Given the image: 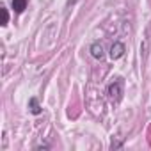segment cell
<instances>
[{"instance_id":"obj_6","label":"cell","mask_w":151,"mask_h":151,"mask_svg":"<svg viewBox=\"0 0 151 151\" xmlns=\"http://www.w3.org/2000/svg\"><path fill=\"white\" fill-rule=\"evenodd\" d=\"M0 11H2V23H0V25L6 27V25H7V22H9V13H7V9H6L4 6L0 7Z\"/></svg>"},{"instance_id":"obj_5","label":"cell","mask_w":151,"mask_h":151,"mask_svg":"<svg viewBox=\"0 0 151 151\" xmlns=\"http://www.w3.org/2000/svg\"><path fill=\"white\" fill-rule=\"evenodd\" d=\"M13 9L14 13H23L27 9V0H13Z\"/></svg>"},{"instance_id":"obj_4","label":"cell","mask_w":151,"mask_h":151,"mask_svg":"<svg viewBox=\"0 0 151 151\" xmlns=\"http://www.w3.org/2000/svg\"><path fill=\"white\" fill-rule=\"evenodd\" d=\"M29 110H30L34 116H39V114H41V105H39L37 98H30V100H29Z\"/></svg>"},{"instance_id":"obj_1","label":"cell","mask_w":151,"mask_h":151,"mask_svg":"<svg viewBox=\"0 0 151 151\" xmlns=\"http://www.w3.org/2000/svg\"><path fill=\"white\" fill-rule=\"evenodd\" d=\"M107 94L112 101H119L121 96H123V78H119V77L114 78L107 87Z\"/></svg>"},{"instance_id":"obj_2","label":"cell","mask_w":151,"mask_h":151,"mask_svg":"<svg viewBox=\"0 0 151 151\" xmlns=\"http://www.w3.org/2000/svg\"><path fill=\"white\" fill-rule=\"evenodd\" d=\"M124 52H126V48H124V45L121 41L112 43V46H110V57L112 59H121L124 55Z\"/></svg>"},{"instance_id":"obj_3","label":"cell","mask_w":151,"mask_h":151,"mask_svg":"<svg viewBox=\"0 0 151 151\" xmlns=\"http://www.w3.org/2000/svg\"><path fill=\"white\" fill-rule=\"evenodd\" d=\"M89 52H91V55L94 57V59H103L105 57V50H103V45L100 43V41H96V43H93L91 45V48H89Z\"/></svg>"}]
</instances>
